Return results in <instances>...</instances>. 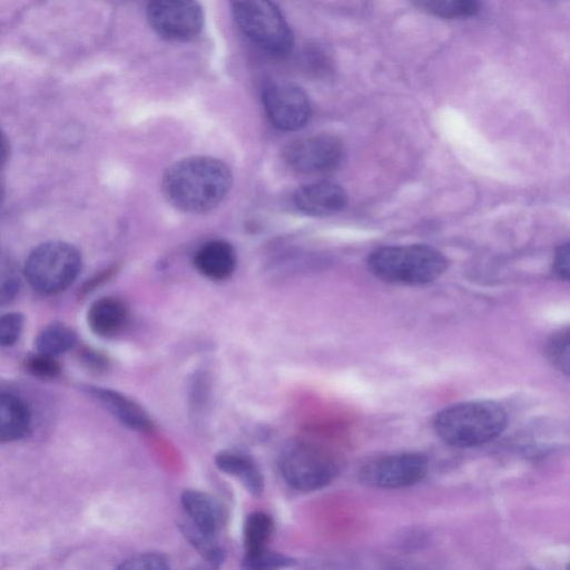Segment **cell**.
Returning <instances> with one entry per match:
<instances>
[{
  "mask_svg": "<svg viewBox=\"0 0 570 570\" xmlns=\"http://www.w3.org/2000/svg\"><path fill=\"white\" fill-rule=\"evenodd\" d=\"M232 184V173L224 161L193 156L176 161L165 171L163 193L179 210L199 214L218 206Z\"/></svg>",
  "mask_w": 570,
  "mask_h": 570,
  "instance_id": "obj_1",
  "label": "cell"
},
{
  "mask_svg": "<svg viewBox=\"0 0 570 570\" xmlns=\"http://www.w3.org/2000/svg\"><path fill=\"white\" fill-rule=\"evenodd\" d=\"M505 409L488 400L453 404L439 412L433 420L438 436L452 446L482 445L499 436L505 429Z\"/></svg>",
  "mask_w": 570,
  "mask_h": 570,
  "instance_id": "obj_2",
  "label": "cell"
},
{
  "mask_svg": "<svg viewBox=\"0 0 570 570\" xmlns=\"http://www.w3.org/2000/svg\"><path fill=\"white\" fill-rule=\"evenodd\" d=\"M371 273L377 278L404 285H422L439 278L448 261L438 249L421 244L384 246L367 258Z\"/></svg>",
  "mask_w": 570,
  "mask_h": 570,
  "instance_id": "obj_3",
  "label": "cell"
},
{
  "mask_svg": "<svg viewBox=\"0 0 570 570\" xmlns=\"http://www.w3.org/2000/svg\"><path fill=\"white\" fill-rule=\"evenodd\" d=\"M229 4L242 32L262 50L273 56L292 50V30L272 0H229Z\"/></svg>",
  "mask_w": 570,
  "mask_h": 570,
  "instance_id": "obj_4",
  "label": "cell"
},
{
  "mask_svg": "<svg viewBox=\"0 0 570 570\" xmlns=\"http://www.w3.org/2000/svg\"><path fill=\"white\" fill-rule=\"evenodd\" d=\"M81 258L70 244L53 240L35 248L24 266V276L38 293L52 295L69 287L79 274Z\"/></svg>",
  "mask_w": 570,
  "mask_h": 570,
  "instance_id": "obj_5",
  "label": "cell"
},
{
  "mask_svg": "<svg viewBox=\"0 0 570 570\" xmlns=\"http://www.w3.org/2000/svg\"><path fill=\"white\" fill-rule=\"evenodd\" d=\"M278 465L286 483L299 491L322 489L337 473V464L327 451L314 443L297 439L284 444Z\"/></svg>",
  "mask_w": 570,
  "mask_h": 570,
  "instance_id": "obj_6",
  "label": "cell"
},
{
  "mask_svg": "<svg viewBox=\"0 0 570 570\" xmlns=\"http://www.w3.org/2000/svg\"><path fill=\"white\" fill-rule=\"evenodd\" d=\"M426 456L416 452L387 454L370 460L360 469L358 478L367 487L399 489L420 482L428 473Z\"/></svg>",
  "mask_w": 570,
  "mask_h": 570,
  "instance_id": "obj_7",
  "label": "cell"
},
{
  "mask_svg": "<svg viewBox=\"0 0 570 570\" xmlns=\"http://www.w3.org/2000/svg\"><path fill=\"white\" fill-rule=\"evenodd\" d=\"M147 19L161 38L187 41L203 28L204 14L197 0H150Z\"/></svg>",
  "mask_w": 570,
  "mask_h": 570,
  "instance_id": "obj_8",
  "label": "cell"
},
{
  "mask_svg": "<svg viewBox=\"0 0 570 570\" xmlns=\"http://www.w3.org/2000/svg\"><path fill=\"white\" fill-rule=\"evenodd\" d=\"M265 112L279 130L295 131L304 127L311 117V104L305 91L286 80H273L262 94Z\"/></svg>",
  "mask_w": 570,
  "mask_h": 570,
  "instance_id": "obj_9",
  "label": "cell"
},
{
  "mask_svg": "<svg viewBox=\"0 0 570 570\" xmlns=\"http://www.w3.org/2000/svg\"><path fill=\"white\" fill-rule=\"evenodd\" d=\"M342 141L332 135H316L288 144L283 158L294 171L304 175H321L333 171L343 159Z\"/></svg>",
  "mask_w": 570,
  "mask_h": 570,
  "instance_id": "obj_10",
  "label": "cell"
},
{
  "mask_svg": "<svg viewBox=\"0 0 570 570\" xmlns=\"http://www.w3.org/2000/svg\"><path fill=\"white\" fill-rule=\"evenodd\" d=\"M294 203L308 216L326 217L343 210L347 197L338 184L320 180L297 188L294 193Z\"/></svg>",
  "mask_w": 570,
  "mask_h": 570,
  "instance_id": "obj_11",
  "label": "cell"
},
{
  "mask_svg": "<svg viewBox=\"0 0 570 570\" xmlns=\"http://www.w3.org/2000/svg\"><path fill=\"white\" fill-rule=\"evenodd\" d=\"M85 390L127 428L140 432L153 430L151 417L127 395L99 386H86Z\"/></svg>",
  "mask_w": 570,
  "mask_h": 570,
  "instance_id": "obj_12",
  "label": "cell"
},
{
  "mask_svg": "<svg viewBox=\"0 0 570 570\" xmlns=\"http://www.w3.org/2000/svg\"><path fill=\"white\" fill-rule=\"evenodd\" d=\"M180 502L189 522L200 530L217 534L225 523V511L212 495L197 490H186Z\"/></svg>",
  "mask_w": 570,
  "mask_h": 570,
  "instance_id": "obj_13",
  "label": "cell"
},
{
  "mask_svg": "<svg viewBox=\"0 0 570 570\" xmlns=\"http://www.w3.org/2000/svg\"><path fill=\"white\" fill-rule=\"evenodd\" d=\"M194 265L207 278L223 281L234 273L236 254L226 240H209L195 253Z\"/></svg>",
  "mask_w": 570,
  "mask_h": 570,
  "instance_id": "obj_14",
  "label": "cell"
},
{
  "mask_svg": "<svg viewBox=\"0 0 570 570\" xmlns=\"http://www.w3.org/2000/svg\"><path fill=\"white\" fill-rule=\"evenodd\" d=\"M127 321V306L116 297H102L88 311V324L91 331L102 337H111L120 333Z\"/></svg>",
  "mask_w": 570,
  "mask_h": 570,
  "instance_id": "obj_15",
  "label": "cell"
},
{
  "mask_svg": "<svg viewBox=\"0 0 570 570\" xmlns=\"http://www.w3.org/2000/svg\"><path fill=\"white\" fill-rule=\"evenodd\" d=\"M215 464L223 472L237 478L252 495L259 497L263 493L264 478L248 455L224 450L215 455Z\"/></svg>",
  "mask_w": 570,
  "mask_h": 570,
  "instance_id": "obj_16",
  "label": "cell"
},
{
  "mask_svg": "<svg viewBox=\"0 0 570 570\" xmlns=\"http://www.w3.org/2000/svg\"><path fill=\"white\" fill-rule=\"evenodd\" d=\"M30 412L17 395L0 392V443L22 438L30 428Z\"/></svg>",
  "mask_w": 570,
  "mask_h": 570,
  "instance_id": "obj_17",
  "label": "cell"
},
{
  "mask_svg": "<svg viewBox=\"0 0 570 570\" xmlns=\"http://www.w3.org/2000/svg\"><path fill=\"white\" fill-rule=\"evenodd\" d=\"M180 529L188 542L210 564L218 567L224 562L225 553L216 534L205 532L191 522H184Z\"/></svg>",
  "mask_w": 570,
  "mask_h": 570,
  "instance_id": "obj_18",
  "label": "cell"
},
{
  "mask_svg": "<svg viewBox=\"0 0 570 570\" xmlns=\"http://www.w3.org/2000/svg\"><path fill=\"white\" fill-rule=\"evenodd\" d=\"M76 340V334L69 326L55 323L37 336L36 347L40 353L57 356L72 348Z\"/></svg>",
  "mask_w": 570,
  "mask_h": 570,
  "instance_id": "obj_19",
  "label": "cell"
},
{
  "mask_svg": "<svg viewBox=\"0 0 570 570\" xmlns=\"http://www.w3.org/2000/svg\"><path fill=\"white\" fill-rule=\"evenodd\" d=\"M273 520L265 512L250 513L244 523V544L246 553H253L266 548L273 533Z\"/></svg>",
  "mask_w": 570,
  "mask_h": 570,
  "instance_id": "obj_20",
  "label": "cell"
},
{
  "mask_svg": "<svg viewBox=\"0 0 570 570\" xmlns=\"http://www.w3.org/2000/svg\"><path fill=\"white\" fill-rule=\"evenodd\" d=\"M419 9L441 18H462L479 10V0H410Z\"/></svg>",
  "mask_w": 570,
  "mask_h": 570,
  "instance_id": "obj_21",
  "label": "cell"
},
{
  "mask_svg": "<svg viewBox=\"0 0 570 570\" xmlns=\"http://www.w3.org/2000/svg\"><path fill=\"white\" fill-rule=\"evenodd\" d=\"M547 357L560 372L569 373V331L553 334L547 343Z\"/></svg>",
  "mask_w": 570,
  "mask_h": 570,
  "instance_id": "obj_22",
  "label": "cell"
},
{
  "mask_svg": "<svg viewBox=\"0 0 570 570\" xmlns=\"http://www.w3.org/2000/svg\"><path fill=\"white\" fill-rule=\"evenodd\" d=\"M294 562L289 557L267 548L253 553H245L242 561L243 567L247 569H278L291 566Z\"/></svg>",
  "mask_w": 570,
  "mask_h": 570,
  "instance_id": "obj_23",
  "label": "cell"
},
{
  "mask_svg": "<svg viewBox=\"0 0 570 570\" xmlns=\"http://www.w3.org/2000/svg\"><path fill=\"white\" fill-rule=\"evenodd\" d=\"M20 278L14 264L0 254V305L13 299L19 292Z\"/></svg>",
  "mask_w": 570,
  "mask_h": 570,
  "instance_id": "obj_24",
  "label": "cell"
},
{
  "mask_svg": "<svg viewBox=\"0 0 570 570\" xmlns=\"http://www.w3.org/2000/svg\"><path fill=\"white\" fill-rule=\"evenodd\" d=\"M26 368L32 375L43 380L55 379L60 374L61 371L60 364L56 360V356L40 352L29 356L26 360Z\"/></svg>",
  "mask_w": 570,
  "mask_h": 570,
  "instance_id": "obj_25",
  "label": "cell"
},
{
  "mask_svg": "<svg viewBox=\"0 0 570 570\" xmlns=\"http://www.w3.org/2000/svg\"><path fill=\"white\" fill-rule=\"evenodd\" d=\"M118 568L129 570H165L169 569V561L163 553L142 552L124 560Z\"/></svg>",
  "mask_w": 570,
  "mask_h": 570,
  "instance_id": "obj_26",
  "label": "cell"
},
{
  "mask_svg": "<svg viewBox=\"0 0 570 570\" xmlns=\"http://www.w3.org/2000/svg\"><path fill=\"white\" fill-rule=\"evenodd\" d=\"M23 322L22 314L16 312L0 316V346H11L19 340Z\"/></svg>",
  "mask_w": 570,
  "mask_h": 570,
  "instance_id": "obj_27",
  "label": "cell"
},
{
  "mask_svg": "<svg viewBox=\"0 0 570 570\" xmlns=\"http://www.w3.org/2000/svg\"><path fill=\"white\" fill-rule=\"evenodd\" d=\"M569 244L566 243L558 248L553 261L554 274L564 281L569 278Z\"/></svg>",
  "mask_w": 570,
  "mask_h": 570,
  "instance_id": "obj_28",
  "label": "cell"
},
{
  "mask_svg": "<svg viewBox=\"0 0 570 570\" xmlns=\"http://www.w3.org/2000/svg\"><path fill=\"white\" fill-rule=\"evenodd\" d=\"M9 153V144L6 136L0 131V168L4 165Z\"/></svg>",
  "mask_w": 570,
  "mask_h": 570,
  "instance_id": "obj_29",
  "label": "cell"
},
{
  "mask_svg": "<svg viewBox=\"0 0 570 570\" xmlns=\"http://www.w3.org/2000/svg\"><path fill=\"white\" fill-rule=\"evenodd\" d=\"M1 199H2V188H1V185H0V203H1Z\"/></svg>",
  "mask_w": 570,
  "mask_h": 570,
  "instance_id": "obj_30",
  "label": "cell"
}]
</instances>
